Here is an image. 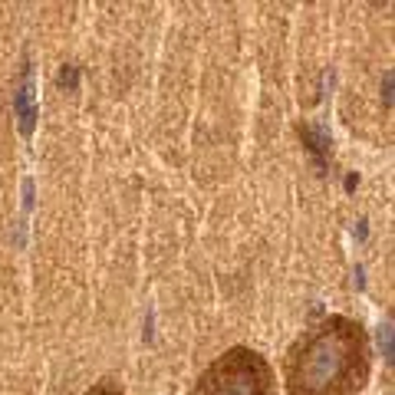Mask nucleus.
<instances>
[{
  "instance_id": "obj_2",
  "label": "nucleus",
  "mask_w": 395,
  "mask_h": 395,
  "mask_svg": "<svg viewBox=\"0 0 395 395\" xmlns=\"http://www.w3.org/2000/svg\"><path fill=\"white\" fill-rule=\"evenodd\" d=\"M273 366L257 349L234 346L198 376L191 395H273Z\"/></svg>"
},
{
  "instance_id": "obj_1",
  "label": "nucleus",
  "mask_w": 395,
  "mask_h": 395,
  "mask_svg": "<svg viewBox=\"0 0 395 395\" xmlns=\"http://www.w3.org/2000/svg\"><path fill=\"white\" fill-rule=\"evenodd\" d=\"M369 336L359 320L326 316L284 356L287 395H359L369 382Z\"/></svg>"
},
{
  "instance_id": "obj_4",
  "label": "nucleus",
  "mask_w": 395,
  "mask_h": 395,
  "mask_svg": "<svg viewBox=\"0 0 395 395\" xmlns=\"http://www.w3.org/2000/svg\"><path fill=\"white\" fill-rule=\"evenodd\" d=\"M86 395H122L115 385H96V389H89Z\"/></svg>"
},
{
  "instance_id": "obj_3",
  "label": "nucleus",
  "mask_w": 395,
  "mask_h": 395,
  "mask_svg": "<svg viewBox=\"0 0 395 395\" xmlns=\"http://www.w3.org/2000/svg\"><path fill=\"white\" fill-rule=\"evenodd\" d=\"M17 112H20V129L30 132L33 129V96H30V89H20V96H17Z\"/></svg>"
}]
</instances>
